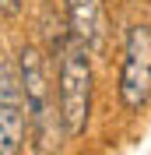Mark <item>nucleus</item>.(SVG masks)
Segmentation results:
<instances>
[{
    "label": "nucleus",
    "mask_w": 151,
    "mask_h": 155,
    "mask_svg": "<svg viewBox=\"0 0 151 155\" xmlns=\"http://www.w3.org/2000/svg\"><path fill=\"white\" fill-rule=\"evenodd\" d=\"M67 25H70V39H77L88 53L98 57L105 49L109 21L102 0H67Z\"/></svg>",
    "instance_id": "39448f33"
},
{
    "label": "nucleus",
    "mask_w": 151,
    "mask_h": 155,
    "mask_svg": "<svg viewBox=\"0 0 151 155\" xmlns=\"http://www.w3.org/2000/svg\"><path fill=\"white\" fill-rule=\"evenodd\" d=\"M151 99V25L137 21L127 28L120 64V102L130 113H141Z\"/></svg>",
    "instance_id": "f03ea898"
},
{
    "label": "nucleus",
    "mask_w": 151,
    "mask_h": 155,
    "mask_svg": "<svg viewBox=\"0 0 151 155\" xmlns=\"http://www.w3.org/2000/svg\"><path fill=\"white\" fill-rule=\"evenodd\" d=\"M92 53L77 39L60 46V74H56V120L67 137H81L92 116V92H95V74H92Z\"/></svg>",
    "instance_id": "f257e3e1"
},
{
    "label": "nucleus",
    "mask_w": 151,
    "mask_h": 155,
    "mask_svg": "<svg viewBox=\"0 0 151 155\" xmlns=\"http://www.w3.org/2000/svg\"><path fill=\"white\" fill-rule=\"evenodd\" d=\"M18 81H21V99H25V116L35 124L39 134H46L53 124V85H49L42 53L35 46H25L18 57Z\"/></svg>",
    "instance_id": "7ed1b4c3"
},
{
    "label": "nucleus",
    "mask_w": 151,
    "mask_h": 155,
    "mask_svg": "<svg viewBox=\"0 0 151 155\" xmlns=\"http://www.w3.org/2000/svg\"><path fill=\"white\" fill-rule=\"evenodd\" d=\"M25 145V99L18 71L0 57V155H14Z\"/></svg>",
    "instance_id": "20e7f679"
},
{
    "label": "nucleus",
    "mask_w": 151,
    "mask_h": 155,
    "mask_svg": "<svg viewBox=\"0 0 151 155\" xmlns=\"http://www.w3.org/2000/svg\"><path fill=\"white\" fill-rule=\"evenodd\" d=\"M0 14L4 18H18L21 14V0H0Z\"/></svg>",
    "instance_id": "423d86ee"
}]
</instances>
